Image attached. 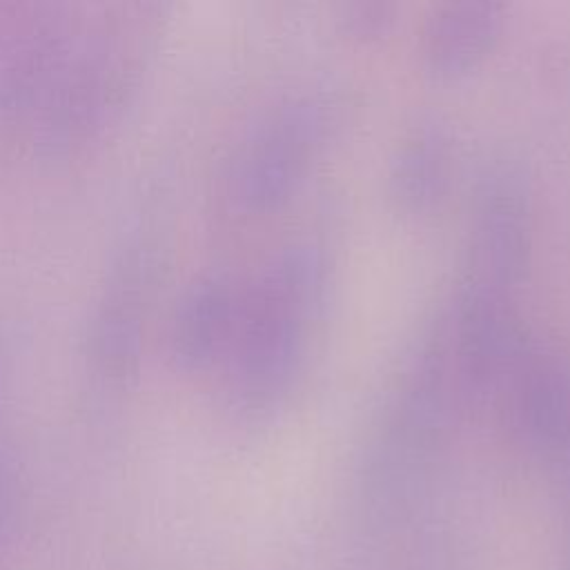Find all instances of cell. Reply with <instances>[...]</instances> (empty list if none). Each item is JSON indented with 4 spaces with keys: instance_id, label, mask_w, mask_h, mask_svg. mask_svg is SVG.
Here are the masks:
<instances>
[{
    "instance_id": "obj_1",
    "label": "cell",
    "mask_w": 570,
    "mask_h": 570,
    "mask_svg": "<svg viewBox=\"0 0 570 570\" xmlns=\"http://www.w3.org/2000/svg\"><path fill=\"white\" fill-rule=\"evenodd\" d=\"M154 7H0V145L40 156L96 140L147 69Z\"/></svg>"
},
{
    "instance_id": "obj_2",
    "label": "cell",
    "mask_w": 570,
    "mask_h": 570,
    "mask_svg": "<svg viewBox=\"0 0 570 570\" xmlns=\"http://www.w3.org/2000/svg\"><path fill=\"white\" fill-rule=\"evenodd\" d=\"M323 283V263L309 247L272 258L240 289L238 318L225 354L234 407L261 416L287 394L305 352V332Z\"/></svg>"
},
{
    "instance_id": "obj_3",
    "label": "cell",
    "mask_w": 570,
    "mask_h": 570,
    "mask_svg": "<svg viewBox=\"0 0 570 570\" xmlns=\"http://www.w3.org/2000/svg\"><path fill=\"white\" fill-rule=\"evenodd\" d=\"M327 125V105L312 96L272 109L229 160L225 176L229 207L240 214H267L287 203L323 147Z\"/></svg>"
},
{
    "instance_id": "obj_4",
    "label": "cell",
    "mask_w": 570,
    "mask_h": 570,
    "mask_svg": "<svg viewBox=\"0 0 570 570\" xmlns=\"http://www.w3.org/2000/svg\"><path fill=\"white\" fill-rule=\"evenodd\" d=\"M530 247L532 223L525 185L510 169L492 171L483 180L474 207L468 281L510 294L525 276Z\"/></svg>"
},
{
    "instance_id": "obj_5",
    "label": "cell",
    "mask_w": 570,
    "mask_h": 570,
    "mask_svg": "<svg viewBox=\"0 0 570 570\" xmlns=\"http://www.w3.org/2000/svg\"><path fill=\"white\" fill-rule=\"evenodd\" d=\"M501 387L508 423L528 450L552 454L570 443V370L559 356L525 345Z\"/></svg>"
},
{
    "instance_id": "obj_6",
    "label": "cell",
    "mask_w": 570,
    "mask_h": 570,
    "mask_svg": "<svg viewBox=\"0 0 570 570\" xmlns=\"http://www.w3.org/2000/svg\"><path fill=\"white\" fill-rule=\"evenodd\" d=\"M505 7L490 0L439 7L423 29V67L436 78L472 71L494 49L503 31Z\"/></svg>"
},
{
    "instance_id": "obj_7",
    "label": "cell",
    "mask_w": 570,
    "mask_h": 570,
    "mask_svg": "<svg viewBox=\"0 0 570 570\" xmlns=\"http://www.w3.org/2000/svg\"><path fill=\"white\" fill-rule=\"evenodd\" d=\"M238 305L240 289L223 274L200 278L183 296L171 325V350L180 367L203 370L225 358Z\"/></svg>"
},
{
    "instance_id": "obj_8",
    "label": "cell",
    "mask_w": 570,
    "mask_h": 570,
    "mask_svg": "<svg viewBox=\"0 0 570 570\" xmlns=\"http://www.w3.org/2000/svg\"><path fill=\"white\" fill-rule=\"evenodd\" d=\"M450 176V140L441 125H419L399 147L390 167V194L410 214L432 209Z\"/></svg>"
},
{
    "instance_id": "obj_9",
    "label": "cell",
    "mask_w": 570,
    "mask_h": 570,
    "mask_svg": "<svg viewBox=\"0 0 570 570\" xmlns=\"http://www.w3.org/2000/svg\"><path fill=\"white\" fill-rule=\"evenodd\" d=\"M105 309L96 325V358L105 372L120 376L136 356L140 336V285L145 269L136 256H127L114 276Z\"/></svg>"
},
{
    "instance_id": "obj_10",
    "label": "cell",
    "mask_w": 570,
    "mask_h": 570,
    "mask_svg": "<svg viewBox=\"0 0 570 570\" xmlns=\"http://www.w3.org/2000/svg\"><path fill=\"white\" fill-rule=\"evenodd\" d=\"M396 22V4L390 2H354L345 4L341 24L356 40H379L392 31Z\"/></svg>"
},
{
    "instance_id": "obj_11",
    "label": "cell",
    "mask_w": 570,
    "mask_h": 570,
    "mask_svg": "<svg viewBox=\"0 0 570 570\" xmlns=\"http://www.w3.org/2000/svg\"><path fill=\"white\" fill-rule=\"evenodd\" d=\"M7 505H9V474L0 461V532L4 525V517H7Z\"/></svg>"
}]
</instances>
